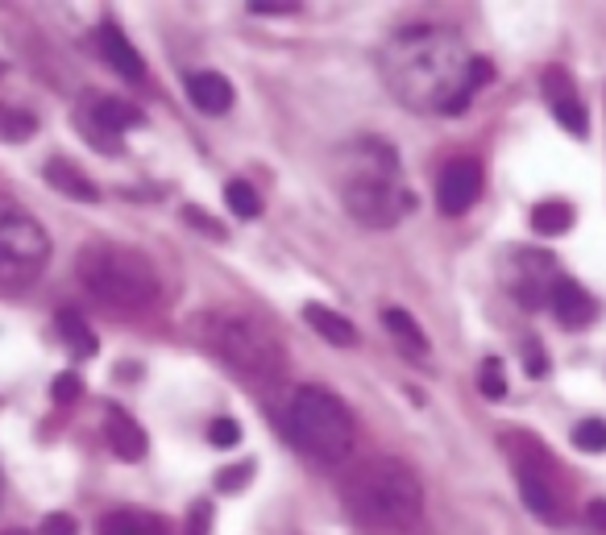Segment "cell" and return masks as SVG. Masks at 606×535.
Returning <instances> with one entry per match:
<instances>
[{
	"label": "cell",
	"instance_id": "cb8c5ba5",
	"mask_svg": "<svg viewBox=\"0 0 606 535\" xmlns=\"http://www.w3.org/2000/svg\"><path fill=\"white\" fill-rule=\"evenodd\" d=\"M478 390H482V399H490V403H503L507 399V374H503V361L499 357H486L482 361Z\"/></svg>",
	"mask_w": 606,
	"mask_h": 535
},
{
	"label": "cell",
	"instance_id": "8fae6325",
	"mask_svg": "<svg viewBox=\"0 0 606 535\" xmlns=\"http://www.w3.org/2000/svg\"><path fill=\"white\" fill-rule=\"evenodd\" d=\"M540 88H544V100H548V108H553V117H557L561 129H569L573 137H586V133H590L586 104L577 100L573 79H569L561 67H548L544 79H540Z\"/></svg>",
	"mask_w": 606,
	"mask_h": 535
},
{
	"label": "cell",
	"instance_id": "ac0fdd59",
	"mask_svg": "<svg viewBox=\"0 0 606 535\" xmlns=\"http://www.w3.org/2000/svg\"><path fill=\"white\" fill-rule=\"evenodd\" d=\"M382 324H387V332L395 336L407 357H416V361L428 357V336L416 320H411V312H403V307H382Z\"/></svg>",
	"mask_w": 606,
	"mask_h": 535
},
{
	"label": "cell",
	"instance_id": "d590c367",
	"mask_svg": "<svg viewBox=\"0 0 606 535\" xmlns=\"http://www.w3.org/2000/svg\"><path fill=\"white\" fill-rule=\"evenodd\" d=\"M5 535H21V531H5Z\"/></svg>",
	"mask_w": 606,
	"mask_h": 535
},
{
	"label": "cell",
	"instance_id": "4dcf8cb0",
	"mask_svg": "<svg viewBox=\"0 0 606 535\" xmlns=\"http://www.w3.org/2000/svg\"><path fill=\"white\" fill-rule=\"evenodd\" d=\"M183 216H187V224H196V229H204L208 237L225 241V224H216V220H212V216H204L200 208H191V204H187V208H183Z\"/></svg>",
	"mask_w": 606,
	"mask_h": 535
},
{
	"label": "cell",
	"instance_id": "83f0119b",
	"mask_svg": "<svg viewBox=\"0 0 606 535\" xmlns=\"http://www.w3.org/2000/svg\"><path fill=\"white\" fill-rule=\"evenodd\" d=\"M523 370H528V378H548V370H553V365H548V353L536 341L523 345Z\"/></svg>",
	"mask_w": 606,
	"mask_h": 535
},
{
	"label": "cell",
	"instance_id": "5b68a950",
	"mask_svg": "<svg viewBox=\"0 0 606 535\" xmlns=\"http://www.w3.org/2000/svg\"><path fill=\"white\" fill-rule=\"evenodd\" d=\"M204 345L250 382H274L287 370V353L274 328L241 307H216L204 316Z\"/></svg>",
	"mask_w": 606,
	"mask_h": 535
},
{
	"label": "cell",
	"instance_id": "7402d4cb",
	"mask_svg": "<svg viewBox=\"0 0 606 535\" xmlns=\"http://www.w3.org/2000/svg\"><path fill=\"white\" fill-rule=\"evenodd\" d=\"M34 133H38V121H34V112L0 104V142H30Z\"/></svg>",
	"mask_w": 606,
	"mask_h": 535
},
{
	"label": "cell",
	"instance_id": "d6986e66",
	"mask_svg": "<svg viewBox=\"0 0 606 535\" xmlns=\"http://www.w3.org/2000/svg\"><path fill=\"white\" fill-rule=\"evenodd\" d=\"M96 531L100 535H171L154 511H108Z\"/></svg>",
	"mask_w": 606,
	"mask_h": 535
},
{
	"label": "cell",
	"instance_id": "d6a6232c",
	"mask_svg": "<svg viewBox=\"0 0 606 535\" xmlns=\"http://www.w3.org/2000/svg\"><path fill=\"white\" fill-rule=\"evenodd\" d=\"M586 523H590L598 535H606V498H594V502L586 506Z\"/></svg>",
	"mask_w": 606,
	"mask_h": 535
},
{
	"label": "cell",
	"instance_id": "7a4b0ae2",
	"mask_svg": "<svg viewBox=\"0 0 606 535\" xmlns=\"http://www.w3.org/2000/svg\"><path fill=\"white\" fill-rule=\"evenodd\" d=\"M341 506L362 535H407L424 519V486L411 465L374 457L345 473Z\"/></svg>",
	"mask_w": 606,
	"mask_h": 535
},
{
	"label": "cell",
	"instance_id": "5bb4252c",
	"mask_svg": "<svg viewBox=\"0 0 606 535\" xmlns=\"http://www.w3.org/2000/svg\"><path fill=\"white\" fill-rule=\"evenodd\" d=\"M96 42H100V54H104V63L113 67L117 75H125V79H146V59L137 54V46L117 30V25H100V34H96Z\"/></svg>",
	"mask_w": 606,
	"mask_h": 535
},
{
	"label": "cell",
	"instance_id": "484cf974",
	"mask_svg": "<svg viewBox=\"0 0 606 535\" xmlns=\"http://www.w3.org/2000/svg\"><path fill=\"white\" fill-rule=\"evenodd\" d=\"M208 444L212 448H237L241 444V424L229 419V415H216L208 424Z\"/></svg>",
	"mask_w": 606,
	"mask_h": 535
},
{
	"label": "cell",
	"instance_id": "52a82bcc",
	"mask_svg": "<svg viewBox=\"0 0 606 535\" xmlns=\"http://www.w3.org/2000/svg\"><path fill=\"white\" fill-rule=\"evenodd\" d=\"M507 457H511V469H515V482H519V494L528 502V511L544 523H565V511H569V482L557 465V457L536 440V436H523V432H511L507 436Z\"/></svg>",
	"mask_w": 606,
	"mask_h": 535
},
{
	"label": "cell",
	"instance_id": "277c9868",
	"mask_svg": "<svg viewBox=\"0 0 606 535\" xmlns=\"http://www.w3.org/2000/svg\"><path fill=\"white\" fill-rule=\"evenodd\" d=\"M79 283L88 287L92 299L104 307H117V312H146L158 303V270L146 253H137L117 241H88L75 258Z\"/></svg>",
	"mask_w": 606,
	"mask_h": 535
},
{
	"label": "cell",
	"instance_id": "f1b7e54d",
	"mask_svg": "<svg viewBox=\"0 0 606 535\" xmlns=\"http://www.w3.org/2000/svg\"><path fill=\"white\" fill-rule=\"evenodd\" d=\"M250 473H254V465H250V461L237 465V469H220V477H216V490H225V494L245 490V482H250Z\"/></svg>",
	"mask_w": 606,
	"mask_h": 535
},
{
	"label": "cell",
	"instance_id": "7c38bea8",
	"mask_svg": "<svg viewBox=\"0 0 606 535\" xmlns=\"http://www.w3.org/2000/svg\"><path fill=\"white\" fill-rule=\"evenodd\" d=\"M548 307L557 312V320H561V328H586V324H594V316H598V303H594V295L577 283V278H557L553 283V295H548Z\"/></svg>",
	"mask_w": 606,
	"mask_h": 535
},
{
	"label": "cell",
	"instance_id": "e0dca14e",
	"mask_svg": "<svg viewBox=\"0 0 606 535\" xmlns=\"http://www.w3.org/2000/svg\"><path fill=\"white\" fill-rule=\"evenodd\" d=\"M303 320H308V324L316 328V336H324L328 345H337V349H349V345H357V328H353L345 316L328 312L324 303H303Z\"/></svg>",
	"mask_w": 606,
	"mask_h": 535
},
{
	"label": "cell",
	"instance_id": "30bf717a",
	"mask_svg": "<svg viewBox=\"0 0 606 535\" xmlns=\"http://www.w3.org/2000/svg\"><path fill=\"white\" fill-rule=\"evenodd\" d=\"M482 195V166L474 158H453L445 171H440V183H436V204L445 216H461L478 204Z\"/></svg>",
	"mask_w": 606,
	"mask_h": 535
},
{
	"label": "cell",
	"instance_id": "e575fe53",
	"mask_svg": "<svg viewBox=\"0 0 606 535\" xmlns=\"http://www.w3.org/2000/svg\"><path fill=\"white\" fill-rule=\"evenodd\" d=\"M0 498H5V477H0Z\"/></svg>",
	"mask_w": 606,
	"mask_h": 535
},
{
	"label": "cell",
	"instance_id": "44dd1931",
	"mask_svg": "<svg viewBox=\"0 0 606 535\" xmlns=\"http://www.w3.org/2000/svg\"><path fill=\"white\" fill-rule=\"evenodd\" d=\"M54 320H59V332L67 336V345L79 353V357H96V332L84 324V316H79V312H71V307H59V316H54Z\"/></svg>",
	"mask_w": 606,
	"mask_h": 535
},
{
	"label": "cell",
	"instance_id": "9c48e42d",
	"mask_svg": "<svg viewBox=\"0 0 606 535\" xmlns=\"http://www.w3.org/2000/svg\"><path fill=\"white\" fill-rule=\"evenodd\" d=\"M133 125H146V117L121 96L88 92L79 100V129L88 133V142L104 154H121V133Z\"/></svg>",
	"mask_w": 606,
	"mask_h": 535
},
{
	"label": "cell",
	"instance_id": "d4e9b609",
	"mask_svg": "<svg viewBox=\"0 0 606 535\" xmlns=\"http://www.w3.org/2000/svg\"><path fill=\"white\" fill-rule=\"evenodd\" d=\"M573 444L582 448V453H606V424L602 419H582V424L573 428Z\"/></svg>",
	"mask_w": 606,
	"mask_h": 535
},
{
	"label": "cell",
	"instance_id": "4316f807",
	"mask_svg": "<svg viewBox=\"0 0 606 535\" xmlns=\"http://www.w3.org/2000/svg\"><path fill=\"white\" fill-rule=\"evenodd\" d=\"M50 394H54V403H75V399H84V378L67 370V374H59V378H54Z\"/></svg>",
	"mask_w": 606,
	"mask_h": 535
},
{
	"label": "cell",
	"instance_id": "8992f818",
	"mask_svg": "<svg viewBox=\"0 0 606 535\" xmlns=\"http://www.w3.org/2000/svg\"><path fill=\"white\" fill-rule=\"evenodd\" d=\"M287 436L312 465H341L353 453V415L324 386H299L287 407Z\"/></svg>",
	"mask_w": 606,
	"mask_h": 535
},
{
	"label": "cell",
	"instance_id": "836d02e7",
	"mask_svg": "<svg viewBox=\"0 0 606 535\" xmlns=\"http://www.w3.org/2000/svg\"><path fill=\"white\" fill-rule=\"evenodd\" d=\"M250 13H262V17H283V13H299V5H262V0H254Z\"/></svg>",
	"mask_w": 606,
	"mask_h": 535
},
{
	"label": "cell",
	"instance_id": "1f68e13d",
	"mask_svg": "<svg viewBox=\"0 0 606 535\" xmlns=\"http://www.w3.org/2000/svg\"><path fill=\"white\" fill-rule=\"evenodd\" d=\"M42 535H75V519L71 515H46Z\"/></svg>",
	"mask_w": 606,
	"mask_h": 535
},
{
	"label": "cell",
	"instance_id": "6da1fadb",
	"mask_svg": "<svg viewBox=\"0 0 606 535\" xmlns=\"http://www.w3.org/2000/svg\"><path fill=\"white\" fill-rule=\"evenodd\" d=\"M470 59L461 38L449 30L416 25L403 30L387 50H382V79L387 88L416 112H457L474 100L470 92Z\"/></svg>",
	"mask_w": 606,
	"mask_h": 535
},
{
	"label": "cell",
	"instance_id": "ba28073f",
	"mask_svg": "<svg viewBox=\"0 0 606 535\" xmlns=\"http://www.w3.org/2000/svg\"><path fill=\"white\" fill-rule=\"evenodd\" d=\"M50 262V237L17 200L0 195V287H25Z\"/></svg>",
	"mask_w": 606,
	"mask_h": 535
},
{
	"label": "cell",
	"instance_id": "3957f363",
	"mask_svg": "<svg viewBox=\"0 0 606 535\" xmlns=\"http://www.w3.org/2000/svg\"><path fill=\"white\" fill-rule=\"evenodd\" d=\"M341 200L349 216L366 229H391L411 212V191L403 187V171L395 150L382 142V137H366V142H353L341 154Z\"/></svg>",
	"mask_w": 606,
	"mask_h": 535
},
{
	"label": "cell",
	"instance_id": "4fadbf2b",
	"mask_svg": "<svg viewBox=\"0 0 606 535\" xmlns=\"http://www.w3.org/2000/svg\"><path fill=\"white\" fill-rule=\"evenodd\" d=\"M104 436H108V444H113V453H117L121 461H142V457L150 453L146 428L137 424V419H133L125 407H117V403L104 407Z\"/></svg>",
	"mask_w": 606,
	"mask_h": 535
},
{
	"label": "cell",
	"instance_id": "603a6c76",
	"mask_svg": "<svg viewBox=\"0 0 606 535\" xmlns=\"http://www.w3.org/2000/svg\"><path fill=\"white\" fill-rule=\"evenodd\" d=\"M225 204H229V212H237L241 220H254L258 212H262V200H258V191L245 183V179H233V183H225Z\"/></svg>",
	"mask_w": 606,
	"mask_h": 535
},
{
	"label": "cell",
	"instance_id": "f546056e",
	"mask_svg": "<svg viewBox=\"0 0 606 535\" xmlns=\"http://www.w3.org/2000/svg\"><path fill=\"white\" fill-rule=\"evenodd\" d=\"M212 527V502H196L187 515V535H208Z\"/></svg>",
	"mask_w": 606,
	"mask_h": 535
},
{
	"label": "cell",
	"instance_id": "9a60e30c",
	"mask_svg": "<svg viewBox=\"0 0 606 535\" xmlns=\"http://www.w3.org/2000/svg\"><path fill=\"white\" fill-rule=\"evenodd\" d=\"M187 96L191 104H196L200 112H212V117H220V112H229L233 108V83L220 75V71H196V75H187Z\"/></svg>",
	"mask_w": 606,
	"mask_h": 535
},
{
	"label": "cell",
	"instance_id": "2e32d148",
	"mask_svg": "<svg viewBox=\"0 0 606 535\" xmlns=\"http://www.w3.org/2000/svg\"><path fill=\"white\" fill-rule=\"evenodd\" d=\"M46 183L59 191V195H67V200H79V204H96L100 200V187L79 171V166L71 162V158H50L46 162Z\"/></svg>",
	"mask_w": 606,
	"mask_h": 535
},
{
	"label": "cell",
	"instance_id": "ffe728a7",
	"mask_svg": "<svg viewBox=\"0 0 606 535\" xmlns=\"http://www.w3.org/2000/svg\"><path fill=\"white\" fill-rule=\"evenodd\" d=\"M532 229H536L540 237H561V233H569V229H573V208L561 204V200L536 204V208H532Z\"/></svg>",
	"mask_w": 606,
	"mask_h": 535
}]
</instances>
